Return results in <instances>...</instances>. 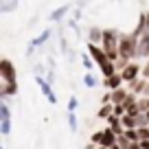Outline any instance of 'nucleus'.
<instances>
[{
  "instance_id": "1",
  "label": "nucleus",
  "mask_w": 149,
  "mask_h": 149,
  "mask_svg": "<svg viewBox=\"0 0 149 149\" xmlns=\"http://www.w3.org/2000/svg\"><path fill=\"white\" fill-rule=\"evenodd\" d=\"M0 77L5 81V88H0V99L5 101L7 97L18 92V81H15V68L11 64V59H0Z\"/></svg>"
},
{
  "instance_id": "2",
  "label": "nucleus",
  "mask_w": 149,
  "mask_h": 149,
  "mask_svg": "<svg viewBox=\"0 0 149 149\" xmlns=\"http://www.w3.org/2000/svg\"><path fill=\"white\" fill-rule=\"evenodd\" d=\"M118 42H121V35H118V31H114V29H105L103 31V51H105L107 59H116L118 55Z\"/></svg>"
},
{
  "instance_id": "3",
  "label": "nucleus",
  "mask_w": 149,
  "mask_h": 149,
  "mask_svg": "<svg viewBox=\"0 0 149 149\" xmlns=\"http://www.w3.org/2000/svg\"><path fill=\"white\" fill-rule=\"evenodd\" d=\"M92 143H97L99 147H105V149H112L114 145L118 143V136L114 134V132L110 130V127H105L103 132H97V134L92 136Z\"/></svg>"
},
{
  "instance_id": "4",
  "label": "nucleus",
  "mask_w": 149,
  "mask_h": 149,
  "mask_svg": "<svg viewBox=\"0 0 149 149\" xmlns=\"http://www.w3.org/2000/svg\"><path fill=\"white\" fill-rule=\"evenodd\" d=\"M0 134L2 136L11 134V112L7 101H0Z\"/></svg>"
},
{
  "instance_id": "5",
  "label": "nucleus",
  "mask_w": 149,
  "mask_h": 149,
  "mask_svg": "<svg viewBox=\"0 0 149 149\" xmlns=\"http://www.w3.org/2000/svg\"><path fill=\"white\" fill-rule=\"evenodd\" d=\"M88 51H90V57L99 64V68H101V66H105L107 61H110V59H107V55H105V51H103V48H99V46H94V44H88Z\"/></svg>"
},
{
  "instance_id": "6",
  "label": "nucleus",
  "mask_w": 149,
  "mask_h": 149,
  "mask_svg": "<svg viewBox=\"0 0 149 149\" xmlns=\"http://www.w3.org/2000/svg\"><path fill=\"white\" fill-rule=\"evenodd\" d=\"M138 72H140V66L130 64V66H125V68L121 70V77H123V81H130V84H134V81L138 79Z\"/></svg>"
},
{
  "instance_id": "7",
  "label": "nucleus",
  "mask_w": 149,
  "mask_h": 149,
  "mask_svg": "<svg viewBox=\"0 0 149 149\" xmlns=\"http://www.w3.org/2000/svg\"><path fill=\"white\" fill-rule=\"evenodd\" d=\"M136 57H149V29L145 35L138 40V48H136Z\"/></svg>"
},
{
  "instance_id": "8",
  "label": "nucleus",
  "mask_w": 149,
  "mask_h": 149,
  "mask_svg": "<svg viewBox=\"0 0 149 149\" xmlns=\"http://www.w3.org/2000/svg\"><path fill=\"white\" fill-rule=\"evenodd\" d=\"M103 84H105V88H107V90H112V92H114V90H118V88H121V84H123L121 72H118V74H114V77H110V79H105Z\"/></svg>"
},
{
  "instance_id": "9",
  "label": "nucleus",
  "mask_w": 149,
  "mask_h": 149,
  "mask_svg": "<svg viewBox=\"0 0 149 149\" xmlns=\"http://www.w3.org/2000/svg\"><path fill=\"white\" fill-rule=\"evenodd\" d=\"M97 42H103V31L97 29V26H92L88 31V44H94V46H97Z\"/></svg>"
},
{
  "instance_id": "10",
  "label": "nucleus",
  "mask_w": 149,
  "mask_h": 149,
  "mask_svg": "<svg viewBox=\"0 0 149 149\" xmlns=\"http://www.w3.org/2000/svg\"><path fill=\"white\" fill-rule=\"evenodd\" d=\"M68 11H70V5H61L59 9H55L51 15H48V20H51V22H59V20L64 18V15L68 13Z\"/></svg>"
},
{
  "instance_id": "11",
  "label": "nucleus",
  "mask_w": 149,
  "mask_h": 149,
  "mask_svg": "<svg viewBox=\"0 0 149 149\" xmlns=\"http://www.w3.org/2000/svg\"><path fill=\"white\" fill-rule=\"evenodd\" d=\"M48 37H51V31H42L37 37H33V40H31V44H29V46H31V48H35V46H42V44L46 42Z\"/></svg>"
},
{
  "instance_id": "12",
  "label": "nucleus",
  "mask_w": 149,
  "mask_h": 149,
  "mask_svg": "<svg viewBox=\"0 0 149 149\" xmlns=\"http://www.w3.org/2000/svg\"><path fill=\"white\" fill-rule=\"evenodd\" d=\"M112 114H114V103H103L101 105V110H99V118H110Z\"/></svg>"
},
{
  "instance_id": "13",
  "label": "nucleus",
  "mask_w": 149,
  "mask_h": 149,
  "mask_svg": "<svg viewBox=\"0 0 149 149\" xmlns=\"http://www.w3.org/2000/svg\"><path fill=\"white\" fill-rule=\"evenodd\" d=\"M127 99V92L123 88H118V90H114V92H112V103H114V105H123V101H125Z\"/></svg>"
},
{
  "instance_id": "14",
  "label": "nucleus",
  "mask_w": 149,
  "mask_h": 149,
  "mask_svg": "<svg viewBox=\"0 0 149 149\" xmlns=\"http://www.w3.org/2000/svg\"><path fill=\"white\" fill-rule=\"evenodd\" d=\"M101 72H103V77H105V79H110V77H114V74H118V72H116V68H114V64H112V61H107L105 66H101Z\"/></svg>"
},
{
  "instance_id": "15",
  "label": "nucleus",
  "mask_w": 149,
  "mask_h": 149,
  "mask_svg": "<svg viewBox=\"0 0 149 149\" xmlns=\"http://www.w3.org/2000/svg\"><path fill=\"white\" fill-rule=\"evenodd\" d=\"M81 61H84L86 72H92V68H94V59L88 55V53H81Z\"/></svg>"
},
{
  "instance_id": "16",
  "label": "nucleus",
  "mask_w": 149,
  "mask_h": 149,
  "mask_svg": "<svg viewBox=\"0 0 149 149\" xmlns=\"http://www.w3.org/2000/svg\"><path fill=\"white\" fill-rule=\"evenodd\" d=\"M123 138L130 140V143H140V138H138V130H125Z\"/></svg>"
},
{
  "instance_id": "17",
  "label": "nucleus",
  "mask_w": 149,
  "mask_h": 149,
  "mask_svg": "<svg viewBox=\"0 0 149 149\" xmlns=\"http://www.w3.org/2000/svg\"><path fill=\"white\" fill-rule=\"evenodd\" d=\"M97 84H99V81H97V77H94L92 72H86L84 74V86H86V88H94Z\"/></svg>"
},
{
  "instance_id": "18",
  "label": "nucleus",
  "mask_w": 149,
  "mask_h": 149,
  "mask_svg": "<svg viewBox=\"0 0 149 149\" xmlns=\"http://www.w3.org/2000/svg\"><path fill=\"white\" fill-rule=\"evenodd\" d=\"M13 9H18V2H0V13H7Z\"/></svg>"
},
{
  "instance_id": "19",
  "label": "nucleus",
  "mask_w": 149,
  "mask_h": 149,
  "mask_svg": "<svg viewBox=\"0 0 149 149\" xmlns=\"http://www.w3.org/2000/svg\"><path fill=\"white\" fill-rule=\"evenodd\" d=\"M68 127H70V132H77V116L72 112H68Z\"/></svg>"
},
{
  "instance_id": "20",
  "label": "nucleus",
  "mask_w": 149,
  "mask_h": 149,
  "mask_svg": "<svg viewBox=\"0 0 149 149\" xmlns=\"http://www.w3.org/2000/svg\"><path fill=\"white\" fill-rule=\"evenodd\" d=\"M77 105H79V101H77V97H70V99H68V112H72V114H74V110H77Z\"/></svg>"
},
{
  "instance_id": "21",
  "label": "nucleus",
  "mask_w": 149,
  "mask_h": 149,
  "mask_svg": "<svg viewBox=\"0 0 149 149\" xmlns=\"http://www.w3.org/2000/svg\"><path fill=\"white\" fill-rule=\"evenodd\" d=\"M138 138H140V143H143V140H149V127H140L138 130Z\"/></svg>"
},
{
  "instance_id": "22",
  "label": "nucleus",
  "mask_w": 149,
  "mask_h": 149,
  "mask_svg": "<svg viewBox=\"0 0 149 149\" xmlns=\"http://www.w3.org/2000/svg\"><path fill=\"white\" fill-rule=\"evenodd\" d=\"M143 88H145V84H143V81H138V79L132 84V90H134V92H143Z\"/></svg>"
},
{
  "instance_id": "23",
  "label": "nucleus",
  "mask_w": 149,
  "mask_h": 149,
  "mask_svg": "<svg viewBox=\"0 0 149 149\" xmlns=\"http://www.w3.org/2000/svg\"><path fill=\"white\" fill-rule=\"evenodd\" d=\"M46 81H48V84H55V70H53V68H48V72H46Z\"/></svg>"
},
{
  "instance_id": "24",
  "label": "nucleus",
  "mask_w": 149,
  "mask_h": 149,
  "mask_svg": "<svg viewBox=\"0 0 149 149\" xmlns=\"http://www.w3.org/2000/svg\"><path fill=\"white\" fill-rule=\"evenodd\" d=\"M145 74H147V77H149V66H145Z\"/></svg>"
},
{
  "instance_id": "25",
  "label": "nucleus",
  "mask_w": 149,
  "mask_h": 149,
  "mask_svg": "<svg viewBox=\"0 0 149 149\" xmlns=\"http://www.w3.org/2000/svg\"><path fill=\"white\" fill-rule=\"evenodd\" d=\"M112 149H121V145H114V147H112Z\"/></svg>"
},
{
  "instance_id": "26",
  "label": "nucleus",
  "mask_w": 149,
  "mask_h": 149,
  "mask_svg": "<svg viewBox=\"0 0 149 149\" xmlns=\"http://www.w3.org/2000/svg\"><path fill=\"white\" fill-rule=\"evenodd\" d=\"M147 118H149V112H147Z\"/></svg>"
},
{
  "instance_id": "27",
  "label": "nucleus",
  "mask_w": 149,
  "mask_h": 149,
  "mask_svg": "<svg viewBox=\"0 0 149 149\" xmlns=\"http://www.w3.org/2000/svg\"><path fill=\"white\" fill-rule=\"evenodd\" d=\"M99 149H105V147H99Z\"/></svg>"
},
{
  "instance_id": "28",
  "label": "nucleus",
  "mask_w": 149,
  "mask_h": 149,
  "mask_svg": "<svg viewBox=\"0 0 149 149\" xmlns=\"http://www.w3.org/2000/svg\"><path fill=\"white\" fill-rule=\"evenodd\" d=\"M0 149H5V147H0Z\"/></svg>"
},
{
  "instance_id": "29",
  "label": "nucleus",
  "mask_w": 149,
  "mask_h": 149,
  "mask_svg": "<svg viewBox=\"0 0 149 149\" xmlns=\"http://www.w3.org/2000/svg\"><path fill=\"white\" fill-rule=\"evenodd\" d=\"M147 103H149V99H147Z\"/></svg>"
}]
</instances>
